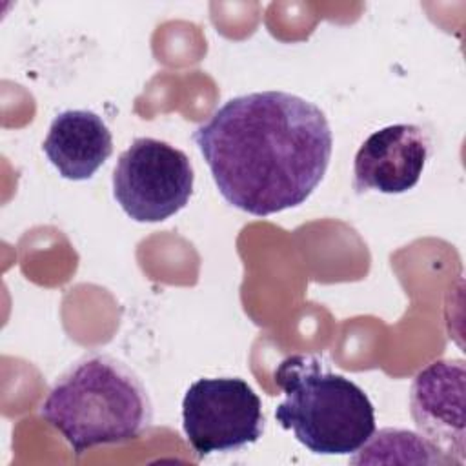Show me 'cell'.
<instances>
[{
	"mask_svg": "<svg viewBox=\"0 0 466 466\" xmlns=\"http://www.w3.org/2000/svg\"><path fill=\"white\" fill-rule=\"evenodd\" d=\"M113 197L135 222H162L177 215L193 195L189 157L158 138L140 137L118 157Z\"/></svg>",
	"mask_w": 466,
	"mask_h": 466,
	"instance_id": "obj_4",
	"label": "cell"
},
{
	"mask_svg": "<svg viewBox=\"0 0 466 466\" xmlns=\"http://www.w3.org/2000/svg\"><path fill=\"white\" fill-rule=\"evenodd\" d=\"M428 138L415 124H393L371 133L353 162V189L406 193L420 180L428 160Z\"/></svg>",
	"mask_w": 466,
	"mask_h": 466,
	"instance_id": "obj_7",
	"label": "cell"
},
{
	"mask_svg": "<svg viewBox=\"0 0 466 466\" xmlns=\"http://www.w3.org/2000/svg\"><path fill=\"white\" fill-rule=\"evenodd\" d=\"M193 142L224 200L255 217L304 204L333 151L324 111L286 91L226 100L193 131Z\"/></svg>",
	"mask_w": 466,
	"mask_h": 466,
	"instance_id": "obj_1",
	"label": "cell"
},
{
	"mask_svg": "<svg viewBox=\"0 0 466 466\" xmlns=\"http://www.w3.org/2000/svg\"><path fill=\"white\" fill-rule=\"evenodd\" d=\"M275 380L284 391L275 419L309 451L355 453L375 433V410L364 390L344 375L326 370L317 357L284 359Z\"/></svg>",
	"mask_w": 466,
	"mask_h": 466,
	"instance_id": "obj_3",
	"label": "cell"
},
{
	"mask_svg": "<svg viewBox=\"0 0 466 466\" xmlns=\"http://www.w3.org/2000/svg\"><path fill=\"white\" fill-rule=\"evenodd\" d=\"M264 424L260 397L238 377H202L182 399V430L198 459L257 442Z\"/></svg>",
	"mask_w": 466,
	"mask_h": 466,
	"instance_id": "obj_5",
	"label": "cell"
},
{
	"mask_svg": "<svg viewBox=\"0 0 466 466\" xmlns=\"http://www.w3.org/2000/svg\"><path fill=\"white\" fill-rule=\"evenodd\" d=\"M464 382V360L444 359L422 368L410 386V411L415 426L455 464L466 461Z\"/></svg>",
	"mask_w": 466,
	"mask_h": 466,
	"instance_id": "obj_6",
	"label": "cell"
},
{
	"mask_svg": "<svg viewBox=\"0 0 466 466\" xmlns=\"http://www.w3.org/2000/svg\"><path fill=\"white\" fill-rule=\"evenodd\" d=\"M42 149L60 177L87 180L111 157L113 135L100 115L66 109L53 118Z\"/></svg>",
	"mask_w": 466,
	"mask_h": 466,
	"instance_id": "obj_8",
	"label": "cell"
},
{
	"mask_svg": "<svg viewBox=\"0 0 466 466\" xmlns=\"http://www.w3.org/2000/svg\"><path fill=\"white\" fill-rule=\"evenodd\" d=\"M40 417L80 455L144 435L153 422V402L126 362L89 353L58 377L40 406Z\"/></svg>",
	"mask_w": 466,
	"mask_h": 466,
	"instance_id": "obj_2",
	"label": "cell"
}]
</instances>
